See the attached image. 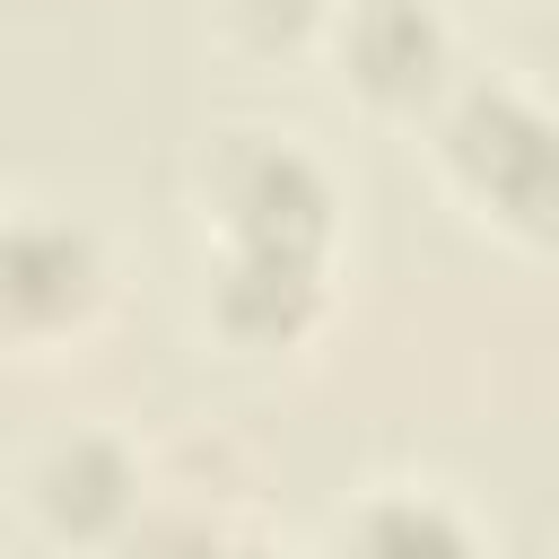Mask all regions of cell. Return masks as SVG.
Returning a JSON list of instances; mask_svg holds the SVG:
<instances>
[{
	"label": "cell",
	"mask_w": 559,
	"mask_h": 559,
	"mask_svg": "<svg viewBox=\"0 0 559 559\" xmlns=\"http://www.w3.org/2000/svg\"><path fill=\"white\" fill-rule=\"evenodd\" d=\"M323 35L341 52V79L384 114H437V96L454 87V26L437 0H341Z\"/></svg>",
	"instance_id": "cell-4"
},
{
	"label": "cell",
	"mask_w": 559,
	"mask_h": 559,
	"mask_svg": "<svg viewBox=\"0 0 559 559\" xmlns=\"http://www.w3.org/2000/svg\"><path fill=\"white\" fill-rule=\"evenodd\" d=\"M96 306H105L96 227L61 210H0V341L9 349L79 341Z\"/></svg>",
	"instance_id": "cell-3"
},
{
	"label": "cell",
	"mask_w": 559,
	"mask_h": 559,
	"mask_svg": "<svg viewBox=\"0 0 559 559\" xmlns=\"http://www.w3.org/2000/svg\"><path fill=\"white\" fill-rule=\"evenodd\" d=\"M341 559H489V542L437 480H384L341 515Z\"/></svg>",
	"instance_id": "cell-6"
},
{
	"label": "cell",
	"mask_w": 559,
	"mask_h": 559,
	"mask_svg": "<svg viewBox=\"0 0 559 559\" xmlns=\"http://www.w3.org/2000/svg\"><path fill=\"white\" fill-rule=\"evenodd\" d=\"M218 271H332V175L297 131H227L201 166Z\"/></svg>",
	"instance_id": "cell-2"
},
{
	"label": "cell",
	"mask_w": 559,
	"mask_h": 559,
	"mask_svg": "<svg viewBox=\"0 0 559 559\" xmlns=\"http://www.w3.org/2000/svg\"><path fill=\"white\" fill-rule=\"evenodd\" d=\"M26 489H35V515L61 542H122L140 524V463H131L122 437H96V428L44 445Z\"/></svg>",
	"instance_id": "cell-5"
},
{
	"label": "cell",
	"mask_w": 559,
	"mask_h": 559,
	"mask_svg": "<svg viewBox=\"0 0 559 559\" xmlns=\"http://www.w3.org/2000/svg\"><path fill=\"white\" fill-rule=\"evenodd\" d=\"M332 9H341V0H218V17H227L245 44H262V52H288V44L323 35Z\"/></svg>",
	"instance_id": "cell-7"
},
{
	"label": "cell",
	"mask_w": 559,
	"mask_h": 559,
	"mask_svg": "<svg viewBox=\"0 0 559 559\" xmlns=\"http://www.w3.org/2000/svg\"><path fill=\"white\" fill-rule=\"evenodd\" d=\"M437 166L472 218L515 245H559V114L515 79H463L437 96Z\"/></svg>",
	"instance_id": "cell-1"
}]
</instances>
